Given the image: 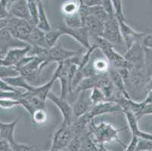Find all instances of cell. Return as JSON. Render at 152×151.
<instances>
[{"mask_svg":"<svg viewBox=\"0 0 152 151\" xmlns=\"http://www.w3.org/2000/svg\"><path fill=\"white\" fill-rule=\"evenodd\" d=\"M145 104H152V89L148 91L147 94H146L145 98L143 101Z\"/></svg>","mask_w":152,"mask_h":151,"instance_id":"cell-41","label":"cell"},{"mask_svg":"<svg viewBox=\"0 0 152 151\" xmlns=\"http://www.w3.org/2000/svg\"><path fill=\"white\" fill-rule=\"evenodd\" d=\"M118 21L120 23L122 37L127 48H129L131 45H132L135 42L142 43V39L146 33L134 30L126 23V20H118Z\"/></svg>","mask_w":152,"mask_h":151,"instance_id":"cell-9","label":"cell"},{"mask_svg":"<svg viewBox=\"0 0 152 151\" xmlns=\"http://www.w3.org/2000/svg\"><path fill=\"white\" fill-rule=\"evenodd\" d=\"M19 122V119L11 123H0V138L7 141L12 146L16 142L15 139V131Z\"/></svg>","mask_w":152,"mask_h":151,"instance_id":"cell-18","label":"cell"},{"mask_svg":"<svg viewBox=\"0 0 152 151\" xmlns=\"http://www.w3.org/2000/svg\"><path fill=\"white\" fill-rule=\"evenodd\" d=\"M88 127L89 129V136L97 146L104 145L112 141H116L123 147L125 148L126 147V145L120 140L118 134L121 131L126 129L127 127L123 128H116L111 124L104 122L95 124L93 120H91Z\"/></svg>","mask_w":152,"mask_h":151,"instance_id":"cell-1","label":"cell"},{"mask_svg":"<svg viewBox=\"0 0 152 151\" xmlns=\"http://www.w3.org/2000/svg\"><path fill=\"white\" fill-rule=\"evenodd\" d=\"M2 80H5L7 83H9L15 88H22V89L26 90L27 91H30V92L34 91L36 87L30 85V83L26 80V79L21 75H19L18 77H11V78L2 79Z\"/></svg>","mask_w":152,"mask_h":151,"instance_id":"cell-21","label":"cell"},{"mask_svg":"<svg viewBox=\"0 0 152 151\" xmlns=\"http://www.w3.org/2000/svg\"><path fill=\"white\" fill-rule=\"evenodd\" d=\"M139 138L132 135V139H131L129 145H128V146L126 147L125 151H135L136 150V147H137V144H138V142H139Z\"/></svg>","mask_w":152,"mask_h":151,"instance_id":"cell-37","label":"cell"},{"mask_svg":"<svg viewBox=\"0 0 152 151\" xmlns=\"http://www.w3.org/2000/svg\"><path fill=\"white\" fill-rule=\"evenodd\" d=\"M135 151H152V140L139 138Z\"/></svg>","mask_w":152,"mask_h":151,"instance_id":"cell-32","label":"cell"},{"mask_svg":"<svg viewBox=\"0 0 152 151\" xmlns=\"http://www.w3.org/2000/svg\"><path fill=\"white\" fill-rule=\"evenodd\" d=\"M122 113L125 116L126 120L127 123H128V128H129L130 131L132 132V135L138 137L139 138L152 140V134L145 132V131L139 129V124H138L139 120L133 113L129 111V110H123Z\"/></svg>","mask_w":152,"mask_h":151,"instance_id":"cell-14","label":"cell"},{"mask_svg":"<svg viewBox=\"0 0 152 151\" xmlns=\"http://www.w3.org/2000/svg\"><path fill=\"white\" fill-rule=\"evenodd\" d=\"M79 54H80V51H73V50L67 49L62 46L61 43H57L55 46L52 47L49 49V54H48L46 60L42 63L40 66L41 71L47 65H49L52 62H56L58 63L60 62H64L77 56Z\"/></svg>","mask_w":152,"mask_h":151,"instance_id":"cell-3","label":"cell"},{"mask_svg":"<svg viewBox=\"0 0 152 151\" xmlns=\"http://www.w3.org/2000/svg\"><path fill=\"white\" fill-rule=\"evenodd\" d=\"M80 2L79 0H67L62 5L61 12L64 15H70L79 12Z\"/></svg>","mask_w":152,"mask_h":151,"instance_id":"cell-25","label":"cell"},{"mask_svg":"<svg viewBox=\"0 0 152 151\" xmlns=\"http://www.w3.org/2000/svg\"><path fill=\"white\" fill-rule=\"evenodd\" d=\"M64 23L69 28H79L83 27V22L79 12L70 15L64 16Z\"/></svg>","mask_w":152,"mask_h":151,"instance_id":"cell-24","label":"cell"},{"mask_svg":"<svg viewBox=\"0 0 152 151\" xmlns=\"http://www.w3.org/2000/svg\"><path fill=\"white\" fill-rule=\"evenodd\" d=\"M80 3L84 4L88 7H94L102 5V0H82Z\"/></svg>","mask_w":152,"mask_h":151,"instance_id":"cell-39","label":"cell"},{"mask_svg":"<svg viewBox=\"0 0 152 151\" xmlns=\"http://www.w3.org/2000/svg\"><path fill=\"white\" fill-rule=\"evenodd\" d=\"M118 112H123V108L120 104L114 101H106L98 104L93 105L90 111L88 113V115L92 120H93L98 116Z\"/></svg>","mask_w":152,"mask_h":151,"instance_id":"cell-11","label":"cell"},{"mask_svg":"<svg viewBox=\"0 0 152 151\" xmlns=\"http://www.w3.org/2000/svg\"><path fill=\"white\" fill-rule=\"evenodd\" d=\"M32 122L36 125H41L46 123L49 118V114L46 109H39L34 112L31 116Z\"/></svg>","mask_w":152,"mask_h":151,"instance_id":"cell-26","label":"cell"},{"mask_svg":"<svg viewBox=\"0 0 152 151\" xmlns=\"http://www.w3.org/2000/svg\"><path fill=\"white\" fill-rule=\"evenodd\" d=\"M108 75L110 80H111L113 84H114V87L116 88L117 91L120 93V95H122V96H124L126 98L131 99L132 98H131L130 95H129L124 78L121 76V73H120V72L117 70H116V69L111 68L110 71H109Z\"/></svg>","mask_w":152,"mask_h":151,"instance_id":"cell-17","label":"cell"},{"mask_svg":"<svg viewBox=\"0 0 152 151\" xmlns=\"http://www.w3.org/2000/svg\"><path fill=\"white\" fill-rule=\"evenodd\" d=\"M79 1H80V2H82V0H79Z\"/></svg>","mask_w":152,"mask_h":151,"instance_id":"cell-45","label":"cell"},{"mask_svg":"<svg viewBox=\"0 0 152 151\" xmlns=\"http://www.w3.org/2000/svg\"><path fill=\"white\" fill-rule=\"evenodd\" d=\"M64 35L70 36L75 39L78 43L80 44L86 50L89 49L92 47L90 43V35L86 27H81L79 28H69L65 25H60Z\"/></svg>","mask_w":152,"mask_h":151,"instance_id":"cell-8","label":"cell"},{"mask_svg":"<svg viewBox=\"0 0 152 151\" xmlns=\"http://www.w3.org/2000/svg\"><path fill=\"white\" fill-rule=\"evenodd\" d=\"M20 75V71L15 66H0V79L11 78Z\"/></svg>","mask_w":152,"mask_h":151,"instance_id":"cell-29","label":"cell"},{"mask_svg":"<svg viewBox=\"0 0 152 151\" xmlns=\"http://www.w3.org/2000/svg\"><path fill=\"white\" fill-rule=\"evenodd\" d=\"M75 133L71 125L61 123L56 129L52 137V143L50 150H63L67 147L70 141L74 138Z\"/></svg>","mask_w":152,"mask_h":151,"instance_id":"cell-2","label":"cell"},{"mask_svg":"<svg viewBox=\"0 0 152 151\" xmlns=\"http://www.w3.org/2000/svg\"><path fill=\"white\" fill-rule=\"evenodd\" d=\"M124 56L131 68H145V48L141 42H135L127 48Z\"/></svg>","mask_w":152,"mask_h":151,"instance_id":"cell-6","label":"cell"},{"mask_svg":"<svg viewBox=\"0 0 152 151\" xmlns=\"http://www.w3.org/2000/svg\"><path fill=\"white\" fill-rule=\"evenodd\" d=\"M64 36V33L60 25L55 28H52L50 31L45 33V42L49 48L55 46L58 43L59 38Z\"/></svg>","mask_w":152,"mask_h":151,"instance_id":"cell-23","label":"cell"},{"mask_svg":"<svg viewBox=\"0 0 152 151\" xmlns=\"http://www.w3.org/2000/svg\"><path fill=\"white\" fill-rule=\"evenodd\" d=\"M37 2H42V1H43V0H37Z\"/></svg>","mask_w":152,"mask_h":151,"instance_id":"cell-44","label":"cell"},{"mask_svg":"<svg viewBox=\"0 0 152 151\" xmlns=\"http://www.w3.org/2000/svg\"><path fill=\"white\" fill-rule=\"evenodd\" d=\"M142 44L145 48H152V33H146L142 39Z\"/></svg>","mask_w":152,"mask_h":151,"instance_id":"cell-38","label":"cell"},{"mask_svg":"<svg viewBox=\"0 0 152 151\" xmlns=\"http://www.w3.org/2000/svg\"><path fill=\"white\" fill-rule=\"evenodd\" d=\"M49 151H70V150H68L67 148H65V149L63 150H49Z\"/></svg>","mask_w":152,"mask_h":151,"instance_id":"cell-43","label":"cell"},{"mask_svg":"<svg viewBox=\"0 0 152 151\" xmlns=\"http://www.w3.org/2000/svg\"><path fill=\"white\" fill-rule=\"evenodd\" d=\"M27 43L31 46L35 45V46L49 48L47 47L46 42H45V33L39 30L37 27H36L30 33L27 40Z\"/></svg>","mask_w":152,"mask_h":151,"instance_id":"cell-19","label":"cell"},{"mask_svg":"<svg viewBox=\"0 0 152 151\" xmlns=\"http://www.w3.org/2000/svg\"><path fill=\"white\" fill-rule=\"evenodd\" d=\"M89 15H92V16L97 18L102 22L105 23L110 17L109 16L108 14L106 12V11L104 9L102 5H99V6H94V7H89Z\"/></svg>","mask_w":152,"mask_h":151,"instance_id":"cell-27","label":"cell"},{"mask_svg":"<svg viewBox=\"0 0 152 151\" xmlns=\"http://www.w3.org/2000/svg\"><path fill=\"white\" fill-rule=\"evenodd\" d=\"M90 100L92 104H93V105L98 104L99 103L107 101L104 93L99 87H95L93 89L91 90Z\"/></svg>","mask_w":152,"mask_h":151,"instance_id":"cell-30","label":"cell"},{"mask_svg":"<svg viewBox=\"0 0 152 151\" xmlns=\"http://www.w3.org/2000/svg\"><path fill=\"white\" fill-rule=\"evenodd\" d=\"M98 147H99V151H109L104 147V145H99L98 146Z\"/></svg>","mask_w":152,"mask_h":151,"instance_id":"cell-42","label":"cell"},{"mask_svg":"<svg viewBox=\"0 0 152 151\" xmlns=\"http://www.w3.org/2000/svg\"><path fill=\"white\" fill-rule=\"evenodd\" d=\"M9 13L12 16L33 21L29 12L27 0H16L11 5L9 8Z\"/></svg>","mask_w":152,"mask_h":151,"instance_id":"cell-15","label":"cell"},{"mask_svg":"<svg viewBox=\"0 0 152 151\" xmlns=\"http://www.w3.org/2000/svg\"><path fill=\"white\" fill-rule=\"evenodd\" d=\"M11 147H12V151H37V150L34 147L18 143L17 141L12 144Z\"/></svg>","mask_w":152,"mask_h":151,"instance_id":"cell-34","label":"cell"},{"mask_svg":"<svg viewBox=\"0 0 152 151\" xmlns=\"http://www.w3.org/2000/svg\"><path fill=\"white\" fill-rule=\"evenodd\" d=\"M18 106H20V102L18 100L7 99V98L0 99V107L2 109L9 110V109H12V108Z\"/></svg>","mask_w":152,"mask_h":151,"instance_id":"cell-33","label":"cell"},{"mask_svg":"<svg viewBox=\"0 0 152 151\" xmlns=\"http://www.w3.org/2000/svg\"><path fill=\"white\" fill-rule=\"evenodd\" d=\"M0 58L5 56L9 50L15 48H21L28 45L25 42L15 38L7 29L0 30Z\"/></svg>","mask_w":152,"mask_h":151,"instance_id":"cell-5","label":"cell"},{"mask_svg":"<svg viewBox=\"0 0 152 151\" xmlns=\"http://www.w3.org/2000/svg\"><path fill=\"white\" fill-rule=\"evenodd\" d=\"M102 37L110 42L113 45L121 46L123 44L125 45L121 34L120 23L115 17H110L104 23V30Z\"/></svg>","mask_w":152,"mask_h":151,"instance_id":"cell-4","label":"cell"},{"mask_svg":"<svg viewBox=\"0 0 152 151\" xmlns=\"http://www.w3.org/2000/svg\"><path fill=\"white\" fill-rule=\"evenodd\" d=\"M31 50V45L9 50L6 55L0 59L1 66H16L21 59L27 56Z\"/></svg>","mask_w":152,"mask_h":151,"instance_id":"cell-10","label":"cell"},{"mask_svg":"<svg viewBox=\"0 0 152 151\" xmlns=\"http://www.w3.org/2000/svg\"><path fill=\"white\" fill-rule=\"evenodd\" d=\"M86 91H80L77 100L72 105L74 110V120L80 118L89 113L93 107V104L90 100V94L88 95Z\"/></svg>","mask_w":152,"mask_h":151,"instance_id":"cell-13","label":"cell"},{"mask_svg":"<svg viewBox=\"0 0 152 151\" xmlns=\"http://www.w3.org/2000/svg\"><path fill=\"white\" fill-rule=\"evenodd\" d=\"M145 70L148 79L152 80V48H145Z\"/></svg>","mask_w":152,"mask_h":151,"instance_id":"cell-28","label":"cell"},{"mask_svg":"<svg viewBox=\"0 0 152 151\" xmlns=\"http://www.w3.org/2000/svg\"><path fill=\"white\" fill-rule=\"evenodd\" d=\"M114 10V16L117 20H126L123 11V0H111Z\"/></svg>","mask_w":152,"mask_h":151,"instance_id":"cell-31","label":"cell"},{"mask_svg":"<svg viewBox=\"0 0 152 151\" xmlns=\"http://www.w3.org/2000/svg\"><path fill=\"white\" fill-rule=\"evenodd\" d=\"M147 115H152V104H145V105L142 108V110H141L140 113H138L135 116L139 120L143 116H147Z\"/></svg>","mask_w":152,"mask_h":151,"instance_id":"cell-36","label":"cell"},{"mask_svg":"<svg viewBox=\"0 0 152 151\" xmlns=\"http://www.w3.org/2000/svg\"><path fill=\"white\" fill-rule=\"evenodd\" d=\"M99 79H100V76H92V77H85L79 84L77 88L74 90V91L75 92H80L83 91L93 89L95 87H98Z\"/></svg>","mask_w":152,"mask_h":151,"instance_id":"cell-22","label":"cell"},{"mask_svg":"<svg viewBox=\"0 0 152 151\" xmlns=\"http://www.w3.org/2000/svg\"><path fill=\"white\" fill-rule=\"evenodd\" d=\"M84 27L87 28L90 37L95 39L102 36L104 30V23L92 15H89L84 22Z\"/></svg>","mask_w":152,"mask_h":151,"instance_id":"cell-16","label":"cell"},{"mask_svg":"<svg viewBox=\"0 0 152 151\" xmlns=\"http://www.w3.org/2000/svg\"><path fill=\"white\" fill-rule=\"evenodd\" d=\"M0 151H12L10 144L4 139H0Z\"/></svg>","mask_w":152,"mask_h":151,"instance_id":"cell-40","label":"cell"},{"mask_svg":"<svg viewBox=\"0 0 152 151\" xmlns=\"http://www.w3.org/2000/svg\"><path fill=\"white\" fill-rule=\"evenodd\" d=\"M102 6L103 7L104 9L106 11L110 17H115L114 16V10L113 4H112L111 0H102Z\"/></svg>","mask_w":152,"mask_h":151,"instance_id":"cell-35","label":"cell"},{"mask_svg":"<svg viewBox=\"0 0 152 151\" xmlns=\"http://www.w3.org/2000/svg\"><path fill=\"white\" fill-rule=\"evenodd\" d=\"M72 63L71 58L64 62L58 63V66L55 70V74L57 75L58 80H60L61 83V97L67 98L69 94V82L68 71L69 67Z\"/></svg>","mask_w":152,"mask_h":151,"instance_id":"cell-12","label":"cell"},{"mask_svg":"<svg viewBox=\"0 0 152 151\" xmlns=\"http://www.w3.org/2000/svg\"><path fill=\"white\" fill-rule=\"evenodd\" d=\"M48 99L50 100L53 104H55L61 111L62 116H63L62 123L71 125L74 121V110H73V106H71L68 103L67 98L57 96L53 92L50 91V93L48 95Z\"/></svg>","mask_w":152,"mask_h":151,"instance_id":"cell-7","label":"cell"},{"mask_svg":"<svg viewBox=\"0 0 152 151\" xmlns=\"http://www.w3.org/2000/svg\"><path fill=\"white\" fill-rule=\"evenodd\" d=\"M39 7V15H38V21L37 23V27L39 30H42L45 33L50 31L52 29L49 23V19L47 17L46 12H45V7H44L42 2H38Z\"/></svg>","mask_w":152,"mask_h":151,"instance_id":"cell-20","label":"cell"}]
</instances>
